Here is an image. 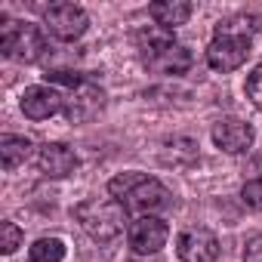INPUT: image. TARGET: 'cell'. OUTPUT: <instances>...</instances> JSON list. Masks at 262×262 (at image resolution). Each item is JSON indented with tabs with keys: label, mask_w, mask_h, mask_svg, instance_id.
<instances>
[{
	"label": "cell",
	"mask_w": 262,
	"mask_h": 262,
	"mask_svg": "<svg viewBox=\"0 0 262 262\" xmlns=\"http://www.w3.org/2000/svg\"><path fill=\"white\" fill-rule=\"evenodd\" d=\"M0 231H4V244H0V250H4L7 256H10V253H16V250H19V244H22V228H19L16 222L4 219V222H0Z\"/></svg>",
	"instance_id": "17"
},
{
	"label": "cell",
	"mask_w": 262,
	"mask_h": 262,
	"mask_svg": "<svg viewBox=\"0 0 262 262\" xmlns=\"http://www.w3.org/2000/svg\"><path fill=\"white\" fill-rule=\"evenodd\" d=\"M59 111H65V93H59V86H50V83L25 86V93H22V114L28 120H50Z\"/></svg>",
	"instance_id": "11"
},
{
	"label": "cell",
	"mask_w": 262,
	"mask_h": 262,
	"mask_svg": "<svg viewBox=\"0 0 262 262\" xmlns=\"http://www.w3.org/2000/svg\"><path fill=\"white\" fill-rule=\"evenodd\" d=\"M250 56V37L234 31H213V40L207 47V65L213 71H237Z\"/></svg>",
	"instance_id": "5"
},
{
	"label": "cell",
	"mask_w": 262,
	"mask_h": 262,
	"mask_svg": "<svg viewBox=\"0 0 262 262\" xmlns=\"http://www.w3.org/2000/svg\"><path fill=\"white\" fill-rule=\"evenodd\" d=\"M247 99L262 111V65H256L247 77Z\"/></svg>",
	"instance_id": "19"
},
{
	"label": "cell",
	"mask_w": 262,
	"mask_h": 262,
	"mask_svg": "<svg viewBox=\"0 0 262 262\" xmlns=\"http://www.w3.org/2000/svg\"><path fill=\"white\" fill-rule=\"evenodd\" d=\"M216 28H219V31H234V34L253 37V31L259 28V19H256V16H231V19H222Z\"/></svg>",
	"instance_id": "16"
},
{
	"label": "cell",
	"mask_w": 262,
	"mask_h": 262,
	"mask_svg": "<svg viewBox=\"0 0 262 262\" xmlns=\"http://www.w3.org/2000/svg\"><path fill=\"white\" fill-rule=\"evenodd\" d=\"M136 50H139V59L148 71L161 74V77H179L191 68L194 56L188 47H182L176 40V34L170 28H161V25H145L136 31Z\"/></svg>",
	"instance_id": "1"
},
{
	"label": "cell",
	"mask_w": 262,
	"mask_h": 262,
	"mask_svg": "<svg viewBox=\"0 0 262 262\" xmlns=\"http://www.w3.org/2000/svg\"><path fill=\"white\" fill-rule=\"evenodd\" d=\"M194 13V4H185V0H158V4H148V16L155 25L161 28H176V25H185Z\"/></svg>",
	"instance_id": "13"
},
{
	"label": "cell",
	"mask_w": 262,
	"mask_h": 262,
	"mask_svg": "<svg viewBox=\"0 0 262 262\" xmlns=\"http://www.w3.org/2000/svg\"><path fill=\"white\" fill-rule=\"evenodd\" d=\"M0 53L13 62H40L47 56V37L37 25L31 22H7L4 31H0Z\"/></svg>",
	"instance_id": "4"
},
{
	"label": "cell",
	"mask_w": 262,
	"mask_h": 262,
	"mask_svg": "<svg viewBox=\"0 0 262 262\" xmlns=\"http://www.w3.org/2000/svg\"><path fill=\"white\" fill-rule=\"evenodd\" d=\"M244 262H262V234H253L244 244Z\"/></svg>",
	"instance_id": "20"
},
{
	"label": "cell",
	"mask_w": 262,
	"mask_h": 262,
	"mask_svg": "<svg viewBox=\"0 0 262 262\" xmlns=\"http://www.w3.org/2000/svg\"><path fill=\"white\" fill-rule=\"evenodd\" d=\"M102 108H105V90L96 80L83 77L77 86H71L65 93V111L62 114L68 117V123H90L93 117H99Z\"/></svg>",
	"instance_id": "7"
},
{
	"label": "cell",
	"mask_w": 262,
	"mask_h": 262,
	"mask_svg": "<svg viewBox=\"0 0 262 262\" xmlns=\"http://www.w3.org/2000/svg\"><path fill=\"white\" fill-rule=\"evenodd\" d=\"M167 237H170V225L161 216H139L126 228V244L136 256L158 253L161 247H167Z\"/></svg>",
	"instance_id": "8"
},
{
	"label": "cell",
	"mask_w": 262,
	"mask_h": 262,
	"mask_svg": "<svg viewBox=\"0 0 262 262\" xmlns=\"http://www.w3.org/2000/svg\"><path fill=\"white\" fill-rule=\"evenodd\" d=\"M43 28H47L56 40H77V37L86 34L90 16H86L83 7L62 0V4H50V7L43 10Z\"/></svg>",
	"instance_id": "6"
},
{
	"label": "cell",
	"mask_w": 262,
	"mask_h": 262,
	"mask_svg": "<svg viewBox=\"0 0 262 262\" xmlns=\"http://www.w3.org/2000/svg\"><path fill=\"white\" fill-rule=\"evenodd\" d=\"M74 222L93 241H114L129 228V213L117 198H90L74 207Z\"/></svg>",
	"instance_id": "3"
},
{
	"label": "cell",
	"mask_w": 262,
	"mask_h": 262,
	"mask_svg": "<svg viewBox=\"0 0 262 262\" xmlns=\"http://www.w3.org/2000/svg\"><path fill=\"white\" fill-rule=\"evenodd\" d=\"M34 151V142L28 136H13V133H4L0 136V161H4V170L13 173L16 167H22Z\"/></svg>",
	"instance_id": "14"
},
{
	"label": "cell",
	"mask_w": 262,
	"mask_h": 262,
	"mask_svg": "<svg viewBox=\"0 0 262 262\" xmlns=\"http://www.w3.org/2000/svg\"><path fill=\"white\" fill-rule=\"evenodd\" d=\"M210 136H213V145L219 151H225V155H247L253 148V139H256L253 126L247 120H241V117L216 120L213 129H210Z\"/></svg>",
	"instance_id": "10"
},
{
	"label": "cell",
	"mask_w": 262,
	"mask_h": 262,
	"mask_svg": "<svg viewBox=\"0 0 262 262\" xmlns=\"http://www.w3.org/2000/svg\"><path fill=\"white\" fill-rule=\"evenodd\" d=\"M176 256L182 262H216L219 259V237L204 225H191L176 237Z\"/></svg>",
	"instance_id": "9"
},
{
	"label": "cell",
	"mask_w": 262,
	"mask_h": 262,
	"mask_svg": "<svg viewBox=\"0 0 262 262\" xmlns=\"http://www.w3.org/2000/svg\"><path fill=\"white\" fill-rule=\"evenodd\" d=\"M77 155H74V148L71 145H65V142H47V145H40V151H37V170L43 173V176H50V179H65V176H71L74 170H77Z\"/></svg>",
	"instance_id": "12"
},
{
	"label": "cell",
	"mask_w": 262,
	"mask_h": 262,
	"mask_svg": "<svg viewBox=\"0 0 262 262\" xmlns=\"http://www.w3.org/2000/svg\"><path fill=\"white\" fill-rule=\"evenodd\" d=\"M62 259H65L62 237H40L28 247V262H62Z\"/></svg>",
	"instance_id": "15"
},
{
	"label": "cell",
	"mask_w": 262,
	"mask_h": 262,
	"mask_svg": "<svg viewBox=\"0 0 262 262\" xmlns=\"http://www.w3.org/2000/svg\"><path fill=\"white\" fill-rule=\"evenodd\" d=\"M241 201H244L250 210L262 213V179H250V182L241 188Z\"/></svg>",
	"instance_id": "18"
},
{
	"label": "cell",
	"mask_w": 262,
	"mask_h": 262,
	"mask_svg": "<svg viewBox=\"0 0 262 262\" xmlns=\"http://www.w3.org/2000/svg\"><path fill=\"white\" fill-rule=\"evenodd\" d=\"M108 194L117 198L126 207V213H136V216H155V213H161L173 204L170 188L161 179H155L148 173H139V170L117 173L108 182Z\"/></svg>",
	"instance_id": "2"
}]
</instances>
